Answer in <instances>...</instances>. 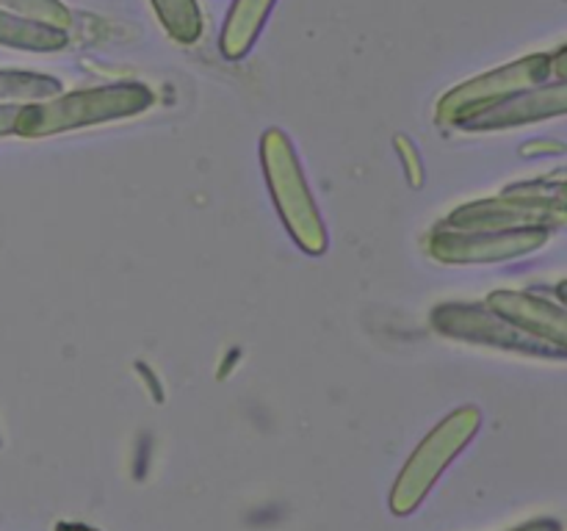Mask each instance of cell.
Listing matches in <instances>:
<instances>
[{
  "label": "cell",
  "mask_w": 567,
  "mask_h": 531,
  "mask_svg": "<svg viewBox=\"0 0 567 531\" xmlns=\"http://www.w3.org/2000/svg\"><path fill=\"white\" fill-rule=\"evenodd\" d=\"M155 9L161 11L164 25L169 28L175 37L194 39L199 33V17L194 0H155Z\"/></svg>",
  "instance_id": "3"
},
{
  "label": "cell",
  "mask_w": 567,
  "mask_h": 531,
  "mask_svg": "<svg viewBox=\"0 0 567 531\" xmlns=\"http://www.w3.org/2000/svg\"><path fill=\"white\" fill-rule=\"evenodd\" d=\"M468 426H463V420L457 424H446L443 429H437L430 440L421 446V451L410 459L408 470L399 479L396 492H393V507L399 514L410 512L413 507H419V501L424 498V492L430 490V485L435 481V476L446 468V462L452 459V454L463 446V440L468 437Z\"/></svg>",
  "instance_id": "1"
},
{
  "label": "cell",
  "mask_w": 567,
  "mask_h": 531,
  "mask_svg": "<svg viewBox=\"0 0 567 531\" xmlns=\"http://www.w3.org/2000/svg\"><path fill=\"white\" fill-rule=\"evenodd\" d=\"M271 3L275 0H236L230 17H227L225 39H221V48L227 55H241L249 48L258 28L264 25Z\"/></svg>",
  "instance_id": "2"
},
{
  "label": "cell",
  "mask_w": 567,
  "mask_h": 531,
  "mask_svg": "<svg viewBox=\"0 0 567 531\" xmlns=\"http://www.w3.org/2000/svg\"><path fill=\"white\" fill-rule=\"evenodd\" d=\"M78 531H89V529H78Z\"/></svg>",
  "instance_id": "4"
}]
</instances>
